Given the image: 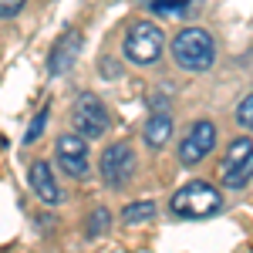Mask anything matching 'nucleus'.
Instances as JSON below:
<instances>
[{"label": "nucleus", "instance_id": "1", "mask_svg": "<svg viewBox=\"0 0 253 253\" xmlns=\"http://www.w3.org/2000/svg\"><path fill=\"white\" fill-rule=\"evenodd\" d=\"M172 58L182 71L189 75H203L210 71L216 61V41L210 31L203 27H182L179 34L172 38Z\"/></svg>", "mask_w": 253, "mask_h": 253}, {"label": "nucleus", "instance_id": "5", "mask_svg": "<svg viewBox=\"0 0 253 253\" xmlns=\"http://www.w3.org/2000/svg\"><path fill=\"white\" fill-rule=\"evenodd\" d=\"M71 125H75V132L81 138H101L108 132V125H112V118H108V108L101 105V98L91 95V91H84L78 95L75 101V108H71Z\"/></svg>", "mask_w": 253, "mask_h": 253}, {"label": "nucleus", "instance_id": "14", "mask_svg": "<svg viewBox=\"0 0 253 253\" xmlns=\"http://www.w3.org/2000/svg\"><path fill=\"white\" fill-rule=\"evenodd\" d=\"M108 226H112V213H108L105 206H98L95 213L88 216V223H84V236L98 240V236H105V233H108Z\"/></svg>", "mask_w": 253, "mask_h": 253}, {"label": "nucleus", "instance_id": "11", "mask_svg": "<svg viewBox=\"0 0 253 253\" xmlns=\"http://www.w3.org/2000/svg\"><path fill=\"white\" fill-rule=\"evenodd\" d=\"M172 132H175V125H172V115H169V108H162V112H149L142 135H145V145H149L152 152L166 149V145H169V138H172Z\"/></svg>", "mask_w": 253, "mask_h": 253}, {"label": "nucleus", "instance_id": "4", "mask_svg": "<svg viewBox=\"0 0 253 253\" xmlns=\"http://www.w3.org/2000/svg\"><path fill=\"white\" fill-rule=\"evenodd\" d=\"M135 166H138V159L128 142H112L98 159V172H101L108 189H125L132 182V175H135Z\"/></svg>", "mask_w": 253, "mask_h": 253}, {"label": "nucleus", "instance_id": "12", "mask_svg": "<svg viewBox=\"0 0 253 253\" xmlns=\"http://www.w3.org/2000/svg\"><path fill=\"white\" fill-rule=\"evenodd\" d=\"M159 213V206L152 199H138V203H128L125 210H122V219L128 223V226H138V223H152Z\"/></svg>", "mask_w": 253, "mask_h": 253}, {"label": "nucleus", "instance_id": "6", "mask_svg": "<svg viewBox=\"0 0 253 253\" xmlns=\"http://www.w3.org/2000/svg\"><path fill=\"white\" fill-rule=\"evenodd\" d=\"M219 175H223V186L233 189V193H240V189L250 186V179H253V142L250 138H236V142H230Z\"/></svg>", "mask_w": 253, "mask_h": 253}, {"label": "nucleus", "instance_id": "15", "mask_svg": "<svg viewBox=\"0 0 253 253\" xmlns=\"http://www.w3.org/2000/svg\"><path fill=\"white\" fill-rule=\"evenodd\" d=\"M47 115H51V108L44 105V108L38 112V118L31 122V128L24 132V142H27V145H31V142H38V138H41V132H44V125H47Z\"/></svg>", "mask_w": 253, "mask_h": 253}, {"label": "nucleus", "instance_id": "16", "mask_svg": "<svg viewBox=\"0 0 253 253\" xmlns=\"http://www.w3.org/2000/svg\"><path fill=\"white\" fill-rule=\"evenodd\" d=\"M236 122H240L243 128H250V132H253V95H247L240 105H236Z\"/></svg>", "mask_w": 253, "mask_h": 253}, {"label": "nucleus", "instance_id": "2", "mask_svg": "<svg viewBox=\"0 0 253 253\" xmlns=\"http://www.w3.org/2000/svg\"><path fill=\"white\" fill-rule=\"evenodd\" d=\"M223 193L210 186V182H203V179H196V182H186L179 193L169 199V213L179 216V219H210V216L223 213Z\"/></svg>", "mask_w": 253, "mask_h": 253}, {"label": "nucleus", "instance_id": "3", "mask_svg": "<svg viewBox=\"0 0 253 253\" xmlns=\"http://www.w3.org/2000/svg\"><path fill=\"white\" fill-rule=\"evenodd\" d=\"M122 51L132 64H156L166 51V34L152 20H138V24L128 27V34L122 41Z\"/></svg>", "mask_w": 253, "mask_h": 253}, {"label": "nucleus", "instance_id": "8", "mask_svg": "<svg viewBox=\"0 0 253 253\" xmlns=\"http://www.w3.org/2000/svg\"><path fill=\"white\" fill-rule=\"evenodd\" d=\"M213 145H216V125L206 122V118H199V122H193V128L186 132L182 145H179V162L186 169H193V166H199L213 152Z\"/></svg>", "mask_w": 253, "mask_h": 253}, {"label": "nucleus", "instance_id": "10", "mask_svg": "<svg viewBox=\"0 0 253 253\" xmlns=\"http://www.w3.org/2000/svg\"><path fill=\"white\" fill-rule=\"evenodd\" d=\"M27 179H31L34 196H38L44 206H61L64 193H61L58 179H54V169H51L47 162H34V166H31V172H27Z\"/></svg>", "mask_w": 253, "mask_h": 253}, {"label": "nucleus", "instance_id": "9", "mask_svg": "<svg viewBox=\"0 0 253 253\" xmlns=\"http://www.w3.org/2000/svg\"><path fill=\"white\" fill-rule=\"evenodd\" d=\"M81 47H84V34H81L78 27H71V31H64L58 38V44L51 47V54H47V75H68L71 68H75V61H78Z\"/></svg>", "mask_w": 253, "mask_h": 253}, {"label": "nucleus", "instance_id": "7", "mask_svg": "<svg viewBox=\"0 0 253 253\" xmlns=\"http://www.w3.org/2000/svg\"><path fill=\"white\" fill-rule=\"evenodd\" d=\"M54 159H58L61 172L71 179H88L91 159H88V138H81L78 132H68L54 142Z\"/></svg>", "mask_w": 253, "mask_h": 253}, {"label": "nucleus", "instance_id": "17", "mask_svg": "<svg viewBox=\"0 0 253 253\" xmlns=\"http://www.w3.org/2000/svg\"><path fill=\"white\" fill-rule=\"evenodd\" d=\"M27 0H0V17H17Z\"/></svg>", "mask_w": 253, "mask_h": 253}, {"label": "nucleus", "instance_id": "13", "mask_svg": "<svg viewBox=\"0 0 253 253\" xmlns=\"http://www.w3.org/2000/svg\"><path fill=\"white\" fill-rule=\"evenodd\" d=\"M149 10L152 14H162V17H189L193 0H152Z\"/></svg>", "mask_w": 253, "mask_h": 253}]
</instances>
